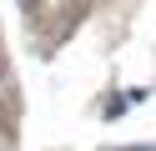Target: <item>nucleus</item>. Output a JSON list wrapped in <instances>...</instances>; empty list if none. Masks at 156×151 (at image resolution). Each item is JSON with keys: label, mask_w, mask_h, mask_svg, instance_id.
<instances>
[{"label": "nucleus", "mask_w": 156, "mask_h": 151, "mask_svg": "<svg viewBox=\"0 0 156 151\" xmlns=\"http://www.w3.org/2000/svg\"><path fill=\"white\" fill-rule=\"evenodd\" d=\"M126 151H156V146H126Z\"/></svg>", "instance_id": "obj_1"}]
</instances>
